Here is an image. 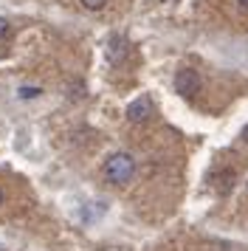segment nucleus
Listing matches in <instances>:
<instances>
[{"mask_svg": "<svg viewBox=\"0 0 248 251\" xmlns=\"http://www.w3.org/2000/svg\"><path fill=\"white\" fill-rule=\"evenodd\" d=\"M104 178L113 183V186H124V183L133 181L135 175V158L130 152H113L110 158L104 161Z\"/></svg>", "mask_w": 248, "mask_h": 251, "instance_id": "1", "label": "nucleus"}, {"mask_svg": "<svg viewBox=\"0 0 248 251\" xmlns=\"http://www.w3.org/2000/svg\"><path fill=\"white\" fill-rule=\"evenodd\" d=\"M175 91H178L183 99H192L195 93L200 91V76H198V71L180 68L178 74H175Z\"/></svg>", "mask_w": 248, "mask_h": 251, "instance_id": "2", "label": "nucleus"}, {"mask_svg": "<svg viewBox=\"0 0 248 251\" xmlns=\"http://www.w3.org/2000/svg\"><path fill=\"white\" fill-rule=\"evenodd\" d=\"M209 183H212V189L217 195H228L237 183V172L228 170V167H220V170H214L212 175H209Z\"/></svg>", "mask_w": 248, "mask_h": 251, "instance_id": "3", "label": "nucleus"}, {"mask_svg": "<svg viewBox=\"0 0 248 251\" xmlns=\"http://www.w3.org/2000/svg\"><path fill=\"white\" fill-rule=\"evenodd\" d=\"M149 116H152V99H149V96H138V99L130 102V107H127V119H130L133 125H144V122H149Z\"/></svg>", "mask_w": 248, "mask_h": 251, "instance_id": "4", "label": "nucleus"}, {"mask_svg": "<svg viewBox=\"0 0 248 251\" xmlns=\"http://www.w3.org/2000/svg\"><path fill=\"white\" fill-rule=\"evenodd\" d=\"M124 54H127L124 37H110V43H107V59H110V62H122Z\"/></svg>", "mask_w": 248, "mask_h": 251, "instance_id": "5", "label": "nucleus"}, {"mask_svg": "<svg viewBox=\"0 0 248 251\" xmlns=\"http://www.w3.org/2000/svg\"><path fill=\"white\" fill-rule=\"evenodd\" d=\"M79 3H82V6H85L88 12H101V9H104V6H107L110 0H79Z\"/></svg>", "mask_w": 248, "mask_h": 251, "instance_id": "6", "label": "nucleus"}, {"mask_svg": "<svg viewBox=\"0 0 248 251\" xmlns=\"http://www.w3.org/2000/svg\"><path fill=\"white\" fill-rule=\"evenodd\" d=\"M9 37H11V23L0 17V43H3V40H9Z\"/></svg>", "mask_w": 248, "mask_h": 251, "instance_id": "7", "label": "nucleus"}, {"mask_svg": "<svg viewBox=\"0 0 248 251\" xmlns=\"http://www.w3.org/2000/svg\"><path fill=\"white\" fill-rule=\"evenodd\" d=\"M40 93H43L40 88H23L20 96H23V99H34V96H40Z\"/></svg>", "mask_w": 248, "mask_h": 251, "instance_id": "8", "label": "nucleus"}, {"mask_svg": "<svg viewBox=\"0 0 248 251\" xmlns=\"http://www.w3.org/2000/svg\"><path fill=\"white\" fill-rule=\"evenodd\" d=\"M243 138H246V141H248V125L243 127Z\"/></svg>", "mask_w": 248, "mask_h": 251, "instance_id": "9", "label": "nucleus"}, {"mask_svg": "<svg viewBox=\"0 0 248 251\" xmlns=\"http://www.w3.org/2000/svg\"><path fill=\"white\" fill-rule=\"evenodd\" d=\"M237 3H240V6H243V9H248V0H237Z\"/></svg>", "mask_w": 248, "mask_h": 251, "instance_id": "10", "label": "nucleus"}, {"mask_svg": "<svg viewBox=\"0 0 248 251\" xmlns=\"http://www.w3.org/2000/svg\"><path fill=\"white\" fill-rule=\"evenodd\" d=\"M0 206H3V192H0Z\"/></svg>", "mask_w": 248, "mask_h": 251, "instance_id": "11", "label": "nucleus"}]
</instances>
